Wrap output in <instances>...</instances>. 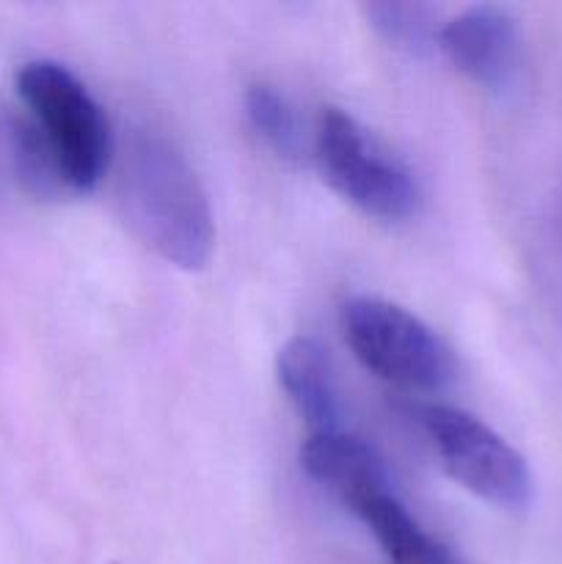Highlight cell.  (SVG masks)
Instances as JSON below:
<instances>
[{
	"instance_id": "1",
	"label": "cell",
	"mask_w": 562,
	"mask_h": 564,
	"mask_svg": "<svg viewBox=\"0 0 562 564\" xmlns=\"http://www.w3.org/2000/svg\"><path fill=\"white\" fill-rule=\"evenodd\" d=\"M119 204L138 240L174 268H207L215 218L185 154L154 132H132L119 154Z\"/></svg>"
},
{
	"instance_id": "2",
	"label": "cell",
	"mask_w": 562,
	"mask_h": 564,
	"mask_svg": "<svg viewBox=\"0 0 562 564\" xmlns=\"http://www.w3.org/2000/svg\"><path fill=\"white\" fill-rule=\"evenodd\" d=\"M25 121L47 147L69 193H91L114 158L108 119L86 83L58 61H28L17 72Z\"/></svg>"
},
{
	"instance_id": "3",
	"label": "cell",
	"mask_w": 562,
	"mask_h": 564,
	"mask_svg": "<svg viewBox=\"0 0 562 564\" xmlns=\"http://www.w3.org/2000/svg\"><path fill=\"white\" fill-rule=\"evenodd\" d=\"M314 158L325 182L367 218L406 224L419 213L422 193L408 165L347 110L320 113Z\"/></svg>"
},
{
	"instance_id": "4",
	"label": "cell",
	"mask_w": 562,
	"mask_h": 564,
	"mask_svg": "<svg viewBox=\"0 0 562 564\" xmlns=\"http://www.w3.org/2000/svg\"><path fill=\"white\" fill-rule=\"evenodd\" d=\"M342 334L353 356L386 383L441 391L455 380V350L408 308L375 295L342 306Z\"/></svg>"
},
{
	"instance_id": "5",
	"label": "cell",
	"mask_w": 562,
	"mask_h": 564,
	"mask_svg": "<svg viewBox=\"0 0 562 564\" xmlns=\"http://www.w3.org/2000/svg\"><path fill=\"white\" fill-rule=\"evenodd\" d=\"M419 424L441 468L461 488L496 510L521 512L534 499L527 457L474 413L452 405H424Z\"/></svg>"
},
{
	"instance_id": "6",
	"label": "cell",
	"mask_w": 562,
	"mask_h": 564,
	"mask_svg": "<svg viewBox=\"0 0 562 564\" xmlns=\"http://www.w3.org/2000/svg\"><path fill=\"white\" fill-rule=\"evenodd\" d=\"M441 53L463 77L485 91L510 86L521 55V33L510 9L477 3L463 9L441 25Z\"/></svg>"
},
{
	"instance_id": "7",
	"label": "cell",
	"mask_w": 562,
	"mask_h": 564,
	"mask_svg": "<svg viewBox=\"0 0 562 564\" xmlns=\"http://www.w3.org/2000/svg\"><path fill=\"white\" fill-rule=\"evenodd\" d=\"M301 468L312 482L334 494L347 507L367 496L395 490L383 457L367 441L345 430L309 433L301 446Z\"/></svg>"
},
{
	"instance_id": "8",
	"label": "cell",
	"mask_w": 562,
	"mask_h": 564,
	"mask_svg": "<svg viewBox=\"0 0 562 564\" xmlns=\"http://www.w3.org/2000/svg\"><path fill=\"white\" fill-rule=\"evenodd\" d=\"M275 378L309 433L342 430V400L334 361L312 336H292L275 356Z\"/></svg>"
},
{
	"instance_id": "9",
	"label": "cell",
	"mask_w": 562,
	"mask_h": 564,
	"mask_svg": "<svg viewBox=\"0 0 562 564\" xmlns=\"http://www.w3.org/2000/svg\"><path fill=\"white\" fill-rule=\"evenodd\" d=\"M350 512L369 529L391 564H461L439 538H433L408 512L395 490L367 496L356 501Z\"/></svg>"
},
{
	"instance_id": "10",
	"label": "cell",
	"mask_w": 562,
	"mask_h": 564,
	"mask_svg": "<svg viewBox=\"0 0 562 564\" xmlns=\"http://www.w3.org/2000/svg\"><path fill=\"white\" fill-rule=\"evenodd\" d=\"M242 102H246V116L251 121L253 132L281 160L298 163L303 152V135L290 99L275 91L273 86H268V83H253V86H248Z\"/></svg>"
},
{
	"instance_id": "11",
	"label": "cell",
	"mask_w": 562,
	"mask_h": 564,
	"mask_svg": "<svg viewBox=\"0 0 562 564\" xmlns=\"http://www.w3.org/2000/svg\"><path fill=\"white\" fill-rule=\"evenodd\" d=\"M364 17L386 44L411 55H422L424 50L439 44V9L428 3H367Z\"/></svg>"
}]
</instances>
